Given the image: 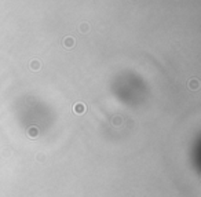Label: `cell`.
<instances>
[{
	"instance_id": "obj_1",
	"label": "cell",
	"mask_w": 201,
	"mask_h": 197,
	"mask_svg": "<svg viewBox=\"0 0 201 197\" xmlns=\"http://www.w3.org/2000/svg\"><path fill=\"white\" fill-rule=\"evenodd\" d=\"M86 109H87V108H86V105H84L83 102H77L73 106V110H74L76 115H83V113L86 112Z\"/></svg>"
},
{
	"instance_id": "obj_2",
	"label": "cell",
	"mask_w": 201,
	"mask_h": 197,
	"mask_svg": "<svg viewBox=\"0 0 201 197\" xmlns=\"http://www.w3.org/2000/svg\"><path fill=\"white\" fill-rule=\"evenodd\" d=\"M26 135H28L29 138H32V139H34V138L39 135V128H37L36 125H32V127H29V128H28Z\"/></svg>"
},
{
	"instance_id": "obj_3",
	"label": "cell",
	"mask_w": 201,
	"mask_h": 197,
	"mask_svg": "<svg viewBox=\"0 0 201 197\" xmlns=\"http://www.w3.org/2000/svg\"><path fill=\"white\" fill-rule=\"evenodd\" d=\"M187 87L190 88V90H198V87H200V82H198L197 79H190L189 83H187Z\"/></svg>"
},
{
	"instance_id": "obj_4",
	"label": "cell",
	"mask_w": 201,
	"mask_h": 197,
	"mask_svg": "<svg viewBox=\"0 0 201 197\" xmlns=\"http://www.w3.org/2000/svg\"><path fill=\"white\" fill-rule=\"evenodd\" d=\"M63 46H65L66 48H72L74 46V39L72 37V36L65 37V39H63Z\"/></svg>"
},
{
	"instance_id": "obj_5",
	"label": "cell",
	"mask_w": 201,
	"mask_h": 197,
	"mask_svg": "<svg viewBox=\"0 0 201 197\" xmlns=\"http://www.w3.org/2000/svg\"><path fill=\"white\" fill-rule=\"evenodd\" d=\"M40 68H41V62L39 60H33L31 62V69H32V70H40Z\"/></svg>"
},
{
	"instance_id": "obj_6",
	"label": "cell",
	"mask_w": 201,
	"mask_h": 197,
	"mask_svg": "<svg viewBox=\"0 0 201 197\" xmlns=\"http://www.w3.org/2000/svg\"><path fill=\"white\" fill-rule=\"evenodd\" d=\"M80 32L81 33H87L88 32V24L87 22H81L80 24Z\"/></svg>"
},
{
	"instance_id": "obj_7",
	"label": "cell",
	"mask_w": 201,
	"mask_h": 197,
	"mask_svg": "<svg viewBox=\"0 0 201 197\" xmlns=\"http://www.w3.org/2000/svg\"><path fill=\"white\" fill-rule=\"evenodd\" d=\"M112 123H113V124H116V125H118L121 123V119H118V117H116L115 120H112Z\"/></svg>"
},
{
	"instance_id": "obj_8",
	"label": "cell",
	"mask_w": 201,
	"mask_h": 197,
	"mask_svg": "<svg viewBox=\"0 0 201 197\" xmlns=\"http://www.w3.org/2000/svg\"><path fill=\"white\" fill-rule=\"evenodd\" d=\"M37 159H39V160H40V161H43V159H44V156H43V154H37Z\"/></svg>"
}]
</instances>
